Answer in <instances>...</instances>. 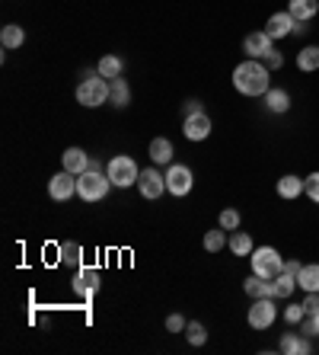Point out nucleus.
<instances>
[{
	"label": "nucleus",
	"instance_id": "f257e3e1",
	"mask_svg": "<svg viewBox=\"0 0 319 355\" xmlns=\"http://www.w3.org/2000/svg\"><path fill=\"white\" fill-rule=\"evenodd\" d=\"M271 71L265 67V61H255V58H246L233 67V87L237 93L243 96H265L271 90Z\"/></svg>",
	"mask_w": 319,
	"mask_h": 355
},
{
	"label": "nucleus",
	"instance_id": "f03ea898",
	"mask_svg": "<svg viewBox=\"0 0 319 355\" xmlns=\"http://www.w3.org/2000/svg\"><path fill=\"white\" fill-rule=\"evenodd\" d=\"M109 186H112V180H109V173L102 170V164L99 160H93L90 170H83L80 176H77V196L83 198V202H102L109 192Z\"/></svg>",
	"mask_w": 319,
	"mask_h": 355
},
{
	"label": "nucleus",
	"instance_id": "7ed1b4c3",
	"mask_svg": "<svg viewBox=\"0 0 319 355\" xmlns=\"http://www.w3.org/2000/svg\"><path fill=\"white\" fill-rule=\"evenodd\" d=\"M77 103H80L83 109H99L106 106L109 96H112V80H106L102 74H93V77H83L80 83H77Z\"/></svg>",
	"mask_w": 319,
	"mask_h": 355
},
{
	"label": "nucleus",
	"instance_id": "20e7f679",
	"mask_svg": "<svg viewBox=\"0 0 319 355\" xmlns=\"http://www.w3.org/2000/svg\"><path fill=\"white\" fill-rule=\"evenodd\" d=\"M249 266H253L255 275H262V279H278L284 272V257H281L275 247H255L249 253Z\"/></svg>",
	"mask_w": 319,
	"mask_h": 355
},
{
	"label": "nucleus",
	"instance_id": "39448f33",
	"mask_svg": "<svg viewBox=\"0 0 319 355\" xmlns=\"http://www.w3.org/2000/svg\"><path fill=\"white\" fill-rule=\"evenodd\" d=\"M106 173L109 180H112V186H118V189H128V186H138V164H134V157H128V154H118V157H112L106 164Z\"/></svg>",
	"mask_w": 319,
	"mask_h": 355
},
{
	"label": "nucleus",
	"instance_id": "423d86ee",
	"mask_svg": "<svg viewBox=\"0 0 319 355\" xmlns=\"http://www.w3.org/2000/svg\"><path fill=\"white\" fill-rule=\"evenodd\" d=\"M275 317H278L275 297H255L253 307H249V314H246V320H249L253 330H268L271 323H275Z\"/></svg>",
	"mask_w": 319,
	"mask_h": 355
},
{
	"label": "nucleus",
	"instance_id": "0eeeda50",
	"mask_svg": "<svg viewBox=\"0 0 319 355\" xmlns=\"http://www.w3.org/2000/svg\"><path fill=\"white\" fill-rule=\"evenodd\" d=\"M192 186H195L192 170H188L185 164H170V170H166V192L176 196V198H182V196L192 192Z\"/></svg>",
	"mask_w": 319,
	"mask_h": 355
},
{
	"label": "nucleus",
	"instance_id": "6e6552de",
	"mask_svg": "<svg viewBox=\"0 0 319 355\" xmlns=\"http://www.w3.org/2000/svg\"><path fill=\"white\" fill-rule=\"evenodd\" d=\"M138 192H140L144 198H150V202H156V198L166 192V173L154 170V166L140 170V176H138Z\"/></svg>",
	"mask_w": 319,
	"mask_h": 355
},
{
	"label": "nucleus",
	"instance_id": "1a4fd4ad",
	"mask_svg": "<svg viewBox=\"0 0 319 355\" xmlns=\"http://www.w3.org/2000/svg\"><path fill=\"white\" fill-rule=\"evenodd\" d=\"M48 196L55 198V202H71V198L77 196V176L71 173V170H61V173H55L48 180Z\"/></svg>",
	"mask_w": 319,
	"mask_h": 355
},
{
	"label": "nucleus",
	"instance_id": "9d476101",
	"mask_svg": "<svg viewBox=\"0 0 319 355\" xmlns=\"http://www.w3.org/2000/svg\"><path fill=\"white\" fill-rule=\"evenodd\" d=\"M182 132H185L188 141H205V138H211L214 122H211V116H208L205 109H201V112H192V116H185V122H182Z\"/></svg>",
	"mask_w": 319,
	"mask_h": 355
},
{
	"label": "nucleus",
	"instance_id": "9b49d317",
	"mask_svg": "<svg viewBox=\"0 0 319 355\" xmlns=\"http://www.w3.org/2000/svg\"><path fill=\"white\" fill-rule=\"evenodd\" d=\"M71 288H74V295H80V297L96 295V291H99V272H96V266H80V269H74Z\"/></svg>",
	"mask_w": 319,
	"mask_h": 355
},
{
	"label": "nucleus",
	"instance_id": "f8f14e48",
	"mask_svg": "<svg viewBox=\"0 0 319 355\" xmlns=\"http://www.w3.org/2000/svg\"><path fill=\"white\" fill-rule=\"evenodd\" d=\"M275 49V39H271L265 29H259V33H249L243 39V51L246 58H255V61H265V55Z\"/></svg>",
	"mask_w": 319,
	"mask_h": 355
},
{
	"label": "nucleus",
	"instance_id": "ddd939ff",
	"mask_svg": "<svg viewBox=\"0 0 319 355\" xmlns=\"http://www.w3.org/2000/svg\"><path fill=\"white\" fill-rule=\"evenodd\" d=\"M294 23L297 19L287 13V10H281V13H271L268 19H265V33L271 35V39H287V35H294Z\"/></svg>",
	"mask_w": 319,
	"mask_h": 355
},
{
	"label": "nucleus",
	"instance_id": "4468645a",
	"mask_svg": "<svg viewBox=\"0 0 319 355\" xmlns=\"http://www.w3.org/2000/svg\"><path fill=\"white\" fill-rule=\"evenodd\" d=\"M278 352H284V355H310L313 352L310 336H303V333H281Z\"/></svg>",
	"mask_w": 319,
	"mask_h": 355
},
{
	"label": "nucleus",
	"instance_id": "2eb2a0df",
	"mask_svg": "<svg viewBox=\"0 0 319 355\" xmlns=\"http://www.w3.org/2000/svg\"><path fill=\"white\" fill-rule=\"evenodd\" d=\"M90 164H93V157L83 148H67L64 154H61V166H64V170H71L74 176H80L83 170H90Z\"/></svg>",
	"mask_w": 319,
	"mask_h": 355
},
{
	"label": "nucleus",
	"instance_id": "dca6fc26",
	"mask_svg": "<svg viewBox=\"0 0 319 355\" xmlns=\"http://www.w3.org/2000/svg\"><path fill=\"white\" fill-rule=\"evenodd\" d=\"M243 291L249 297H275V282L271 279H262V275H246V282H243Z\"/></svg>",
	"mask_w": 319,
	"mask_h": 355
},
{
	"label": "nucleus",
	"instance_id": "f3484780",
	"mask_svg": "<svg viewBox=\"0 0 319 355\" xmlns=\"http://www.w3.org/2000/svg\"><path fill=\"white\" fill-rule=\"evenodd\" d=\"M147 154H150V160H154V164H166V166H170L172 157H176V148H172L170 138H154V141H150V148H147Z\"/></svg>",
	"mask_w": 319,
	"mask_h": 355
},
{
	"label": "nucleus",
	"instance_id": "a211bd4d",
	"mask_svg": "<svg viewBox=\"0 0 319 355\" xmlns=\"http://www.w3.org/2000/svg\"><path fill=\"white\" fill-rule=\"evenodd\" d=\"M287 13L297 19V23H310L313 17L319 13V0H287Z\"/></svg>",
	"mask_w": 319,
	"mask_h": 355
},
{
	"label": "nucleus",
	"instance_id": "6ab92c4d",
	"mask_svg": "<svg viewBox=\"0 0 319 355\" xmlns=\"http://www.w3.org/2000/svg\"><path fill=\"white\" fill-rule=\"evenodd\" d=\"M265 109H268V112H275V116H284L287 109H291V93L281 90V87L268 90V93H265Z\"/></svg>",
	"mask_w": 319,
	"mask_h": 355
},
{
	"label": "nucleus",
	"instance_id": "aec40b11",
	"mask_svg": "<svg viewBox=\"0 0 319 355\" xmlns=\"http://www.w3.org/2000/svg\"><path fill=\"white\" fill-rule=\"evenodd\" d=\"M57 257H61V266H71V269H80L83 266V247L80 243H74V240H71V243H61V247H57Z\"/></svg>",
	"mask_w": 319,
	"mask_h": 355
},
{
	"label": "nucleus",
	"instance_id": "412c9836",
	"mask_svg": "<svg viewBox=\"0 0 319 355\" xmlns=\"http://www.w3.org/2000/svg\"><path fill=\"white\" fill-rule=\"evenodd\" d=\"M23 42H26V29L23 26H17V23H7L3 29H0V45L3 49H23Z\"/></svg>",
	"mask_w": 319,
	"mask_h": 355
},
{
	"label": "nucleus",
	"instance_id": "4be33fe9",
	"mask_svg": "<svg viewBox=\"0 0 319 355\" xmlns=\"http://www.w3.org/2000/svg\"><path fill=\"white\" fill-rule=\"evenodd\" d=\"M278 196L287 198V202H291V198H300L303 196V180H300V176H294V173L281 176V180H278Z\"/></svg>",
	"mask_w": 319,
	"mask_h": 355
},
{
	"label": "nucleus",
	"instance_id": "5701e85b",
	"mask_svg": "<svg viewBox=\"0 0 319 355\" xmlns=\"http://www.w3.org/2000/svg\"><path fill=\"white\" fill-rule=\"evenodd\" d=\"M96 71L106 77V80H115V77H122L125 61L118 58V55H102V58H99V64H96Z\"/></svg>",
	"mask_w": 319,
	"mask_h": 355
},
{
	"label": "nucleus",
	"instance_id": "b1692460",
	"mask_svg": "<svg viewBox=\"0 0 319 355\" xmlns=\"http://www.w3.org/2000/svg\"><path fill=\"white\" fill-rule=\"evenodd\" d=\"M227 247H230V253H233V257H249V253L255 250V243H253V237H249L246 231H233V234H230Z\"/></svg>",
	"mask_w": 319,
	"mask_h": 355
},
{
	"label": "nucleus",
	"instance_id": "393cba45",
	"mask_svg": "<svg viewBox=\"0 0 319 355\" xmlns=\"http://www.w3.org/2000/svg\"><path fill=\"white\" fill-rule=\"evenodd\" d=\"M297 67H300L303 74L319 71V45H307V49L297 51Z\"/></svg>",
	"mask_w": 319,
	"mask_h": 355
},
{
	"label": "nucleus",
	"instance_id": "a878e982",
	"mask_svg": "<svg viewBox=\"0 0 319 355\" xmlns=\"http://www.w3.org/2000/svg\"><path fill=\"white\" fill-rule=\"evenodd\" d=\"M109 103H112L115 109H125L128 103H131V87H128L125 77H115L112 80V96H109Z\"/></svg>",
	"mask_w": 319,
	"mask_h": 355
},
{
	"label": "nucleus",
	"instance_id": "bb28decb",
	"mask_svg": "<svg viewBox=\"0 0 319 355\" xmlns=\"http://www.w3.org/2000/svg\"><path fill=\"white\" fill-rule=\"evenodd\" d=\"M297 285H300L303 291H319V263L303 266L300 275H297Z\"/></svg>",
	"mask_w": 319,
	"mask_h": 355
},
{
	"label": "nucleus",
	"instance_id": "cd10ccee",
	"mask_svg": "<svg viewBox=\"0 0 319 355\" xmlns=\"http://www.w3.org/2000/svg\"><path fill=\"white\" fill-rule=\"evenodd\" d=\"M201 243H205L208 253H221V250L230 243V237H227V231H224L221 224H217L214 231H208V234H205V240H201Z\"/></svg>",
	"mask_w": 319,
	"mask_h": 355
},
{
	"label": "nucleus",
	"instance_id": "c85d7f7f",
	"mask_svg": "<svg viewBox=\"0 0 319 355\" xmlns=\"http://www.w3.org/2000/svg\"><path fill=\"white\" fill-rule=\"evenodd\" d=\"M185 339H188V346H205L208 343V327L205 323H198V320L185 323Z\"/></svg>",
	"mask_w": 319,
	"mask_h": 355
},
{
	"label": "nucleus",
	"instance_id": "c756f323",
	"mask_svg": "<svg viewBox=\"0 0 319 355\" xmlns=\"http://www.w3.org/2000/svg\"><path fill=\"white\" fill-rule=\"evenodd\" d=\"M294 291H297V275L281 272L278 279H275V297H291Z\"/></svg>",
	"mask_w": 319,
	"mask_h": 355
},
{
	"label": "nucleus",
	"instance_id": "7c9ffc66",
	"mask_svg": "<svg viewBox=\"0 0 319 355\" xmlns=\"http://www.w3.org/2000/svg\"><path fill=\"white\" fill-rule=\"evenodd\" d=\"M217 224H221L224 231H239V211L237 208H224L221 218H217Z\"/></svg>",
	"mask_w": 319,
	"mask_h": 355
},
{
	"label": "nucleus",
	"instance_id": "2f4dec72",
	"mask_svg": "<svg viewBox=\"0 0 319 355\" xmlns=\"http://www.w3.org/2000/svg\"><path fill=\"white\" fill-rule=\"evenodd\" d=\"M303 196L310 198L313 205H319V170H316V173H310L307 180H303Z\"/></svg>",
	"mask_w": 319,
	"mask_h": 355
},
{
	"label": "nucleus",
	"instance_id": "473e14b6",
	"mask_svg": "<svg viewBox=\"0 0 319 355\" xmlns=\"http://www.w3.org/2000/svg\"><path fill=\"white\" fill-rule=\"evenodd\" d=\"M300 333L303 336H310V339H316L319 336V314H307L300 320Z\"/></svg>",
	"mask_w": 319,
	"mask_h": 355
},
{
	"label": "nucleus",
	"instance_id": "72a5a7b5",
	"mask_svg": "<svg viewBox=\"0 0 319 355\" xmlns=\"http://www.w3.org/2000/svg\"><path fill=\"white\" fill-rule=\"evenodd\" d=\"M303 317H307V307H303V301H300V304H287L284 307V320L287 323H300Z\"/></svg>",
	"mask_w": 319,
	"mask_h": 355
},
{
	"label": "nucleus",
	"instance_id": "f704fd0d",
	"mask_svg": "<svg viewBox=\"0 0 319 355\" xmlns=\"http://www.w3.org/2000/svg\"><path fill=\"white\" fill-rule=\"evenodd\" d=\"M265 67H268V71H281V67H284V55H281L278 49H271L268 55H265Z\"/></svg>",
	"mask_w": 319,
	"mask_h": 355
},
{
	"label": "nucleus",
	"instance_id": "c9c22d12",
	"mask_svg": "<svg viewBox=\"0 0 319 355\" xmlns=\"http://www.w3.org/2000/svg\"><path fill=\"white\" fill-rule=\"evenodd\" d=\"M185 317H182V314H170V317H166V330H170V333H185Z\"/></svg>",
	"mask_w": 319,
	"mask_h": 355
},
{
	"label": "nucleus",
	"instance_id": "e433bc0d",
	"mask_svg": "<svg viewBox=\"0 0 319 355\" xmlns=\"http://www.w3.org/2000/svg\"><path fill=\"white\" fill-rule=\"evenodd\" d=\"M303 307H307V314H319V291H307Z\"/></svg>",
	"mask_w": 319,
	"mask_h": 355
},
{
	"label": "nucleus",
	"instance_id": "4c0bfd02",
	"mask_svg": "<svg viewBox=\"0 0 319 355\" xmlns=\"http://www.w3.org/2000/svg\"><path fill=\"white\" fill-rule=\"evenodd\" d=\"M201 109H205V106H201V99H188V103H185V116H192V112H201Z\"/></svg>",
	"mask_w": 319,
	"mask_h": 355
},
{
	"label": "nucleus",
	"instance_id": "58836bf2",
	"mask_svg": "<svg viewBox=\"0 0 319 355\" xmlns=\"http://www.w3.org/2000/svg\"><path fill=\"white\" fill-rule=\"evenodd\" d=\"M300 269H303V266L297 263V259H287V263H284V272H291V275H300Z\"/></svg>",
	"mask_w": 319,
	"mask_h": 355
},
{
	"label": "nucleus",
	"instance_id": "ea45409f",
	"mask_svg": "<svg viewBox=\"0 0 319 355\" xmlns=\"http://www.w3.org/2000/svg\"><path fill=\"white\" fill-rule=\"evenodd\" d=\"M307 33H310V26L303 23V19H300V23H294V35H307Z\"/></svg>",
	"mask_w": 319,
	"mask_h": 355
}]
</instances>
